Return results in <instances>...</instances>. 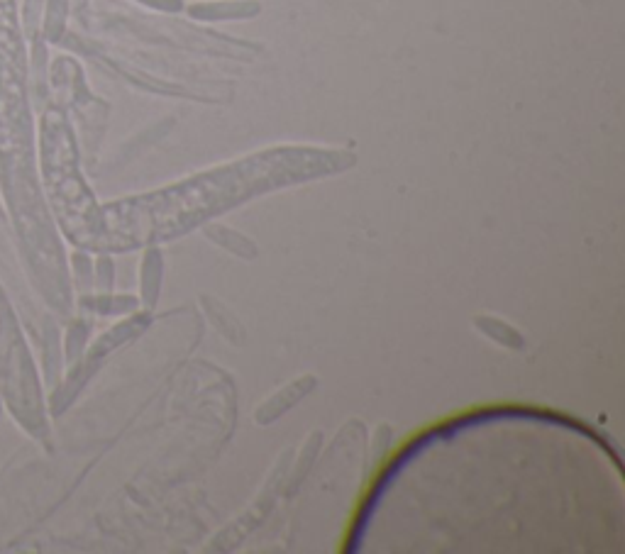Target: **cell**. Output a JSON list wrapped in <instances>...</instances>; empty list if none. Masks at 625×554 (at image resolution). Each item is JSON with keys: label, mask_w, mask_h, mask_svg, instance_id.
<instances>
[{"label": "cell", "mask_w": 625, "mask_h": 554, "mask_svg": "<svg viewBox=\"0 0 625 554\" xmlns=\"http://www.w3.org/2000/svg\"><path fill=\"white\" fill-rule=\"evenodd\" d=\"M69 0H47V15H44V35L49 42H57L64 32Z\"/></svg>", "instance_id": "8992f818"}, {"label": "cell", "mask_w": 625, "mask_h": 554, "mask_svg": "<svg viewBox=\"0 0 625 554\" xmlns=\"http://www.w3.org/2000/svg\"><path fill=\"white\" fill-rule=\"evenodd\" d=\"M0 166L8 188L32 186V120L15 0H0Z\"/></svg>", "instance_id": "6da1fadb"}, {"label": "cell", "mask_w": 625, "mask_h": 554, "mask_svg": "<svg viewBox=\"0 0 625 554\" xmlns=\"http://www.w3.org/2000/svg\"><path fill=\"white\" fill-rule=\"evenodd\" d=\"M206 301H208V298H206ZM208 303H210V301H208ZM208 313H210V318H213V323L218 325V330L223 332V335L228 337V340H232V342H242V328H240V323H237V320L232 318V315H230L228 310H225L223 306H220V303H210Z\"/></svg>", "instance_id": "52a82bcc"}, {"label": "cell", "mask_w": 625, "mask_h": 554, "mask_svg": "<svg viewBox=\"0 0 625 554\" xmlns=\"http://www.w3.org/2000/svg\"><path fill=\"white\" fill-rule=\"evenodd\" d=\"M140 3L152 5L159 10H181V0H140Z\"/></svg>", "instance_id": "ba28073f"}, {"label": "cell", "mask_w": 625, "mask_h": 554, "mask_svg": "<svg viewBox=\"0 0 625 554\" xmlns=\"http://www.w3.org/2000/svg\"><path fill=\"white\" fill-rule=\"evenodd\" d=\"M188 13L198 20H242L259 13V5L250 0H218V3H198Z\"/></svg>", "instance_id": "3957f363"}, {"label": "cell", "mask_w": 625, "mask_h": 554, "mask_svg": "<svg viewBox=\"0 0 625 554\" xmlns=\"http://www.w3.org/2000/svg\"><path fill=\"white\" fill-rule=\"evenodd\" d=\"M311 389H315L313 376H303V379L293 381V384L284 386V389H281L279 393H274V396H271L269 401L264 403V406L259 408L257 413H254V418H257V423H262V425L271 423V420L279 418L281 413L289 411L293 403L301 401V398L306 396V393Z\"/></svg>", "instance_id": "7a4b0ae2"}, {"label": "cell", "mask_w": 625, "mask_h": 554, "mask_svg": "<svg viewBox=\"0 0 625 554\" xmlns=\"http://www.w3.org/2000/svg\"><path fill=\"white\" fill-rule=\"evenodd\" d=\"M206 235L215 242V245L228 249V252H232V254H240V257L252 259L254 254H257V247H254L245 235H240V232L230 230V227L210 225L208 230H206Z\"/></svg>", "instance_id": "277c9868"}, {"label": "cell", "mask_w": 625, "mask_h": 554, "mask_svg": "<svg viewBox=\"0 0 625 554\" xmlns=\"http://www.w3.org/2000/svg\"><path fill=\"white\" fill-rule=\"evenodd\" d=\"M477 328L484 332V335L494 337V340L501 342V345L513 347V349H521L523 347V337L518 335V332L513 330L511 325L501 323V320H496V318H477Z\"/></svg>", "instance_id": "5b68a950"}]
</instances>
